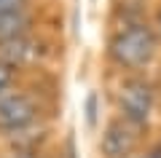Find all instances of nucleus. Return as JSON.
<instances>
[{
	"label": "nucleus",
	"mask_w": 161,
	"mask_h": 158,
	"mask_svg": "<svg viewBox=\"0 0 161 158\" xmlns=\"http://www.w3.org/2000/svg\"><path fill=\"white\" fill-rule=\"evenodd\" d=\"M156 19H158V35H161V8H158V16Z\"/></svg>",
	"instance_id": "9d476101"
},
{
	"label": "nucleus",
	"mask_w": 161,
	"mask_h": 158,
	"mask_svg": "<svg viewBox=\"0 0 161 158\" xmlns=\"http://www.w3.org/2000/svg\"><path fill=\"white\" fill-rule=\"evenodd\" d=\"M30 11V0H0V19Z\"/></svg>",
	"instance_id": "0eeeda50"
},
{
	"label": "nucleus",
	"mask_w": 161,
	"mask_h": 158,
	"mask_svg": "<svg viewBox=\"0 0 161 158\" xmlns=\"http://www.w3.org/2000/svg\"><path fill=\"white\" fill-rule=\"evenodd\" d=\"M40 118V105L30 91L8 89L0 94V134H19L35 126Z\"/></svg>",
	"instance_id": "7ed1b4c3"
},
{
	"label": "nucleus",
	"mask_w": 161,
	"mask_h": 158,
	"mask_svg": "<svg viewBox=\"0 0 161 158\" xmlns=\"http://www.w3.org/2000/svg\"><path fill=\"white\" fill-rule=\"evenodd\" d=\"M32 54V40L30 35L24 38H16V40H8V43H0V64L16 70L19 64H24Z\"/></svg>",
	"instance_id": "39448f33"
},
{
	"label": "nucleus",
	"mask_w": 161,
	"mask_h": 158,
	"mask_svg": "<svg viewBox=\"0 0 161 158\" xmlns=\"http://www.w3.org/2000/svg\"><path fill=\"white\" fill-rule=\"evenodd\" d=\"M30 30H32V19H30V14L3 16V19H0V43L24 38V35H30Z\"/></svg>",
	"instance_id": "423d86ee"
},
{
	"label": "nucleus",
	"mask_w": 161,
	"mask_h": 158,
	"mask_svg": "<svg viewBox=\"0 0 161 158\" xmlns=\"http://www.w3.org/2000/svg\"><path fill=\"white\" fill-rule=\"evenodd\" d=\"M11 80H14V70L6 67V64H0V94L11 89Z\"/></svg>",
	"instance_id": "6e6552de"
},
{
	"label": "nucleus",
	"mask_w": 161,
	"mask_h": 158,
	"mask_svg": "<svg viewBox=\"0 0 161 158\" xmlns=\"http://www.w3.org/2000/svg\"><path fill=\"white\" fill-rule=\"evenodd\" d=\"M115 102H118L121 118L129 121L132 126L142 129L150 121V113H153L156 105V91L153 83L142 75H126V78L118 83V94H115Z\"/></svg>",
	"instance_id": "f03ea898"
},
{
	"label": "nucleus",
	"mask_w": 161,
	"mask_h": 158,
	"mask_svg": "<svg viewBox=\"0 0 161 158\" xmlns=\"http://www.w3.org/2000/svg\"><path fill=\"white\" fill-rule=\"evenodd\" d=\"M108 54L121 70L140 73V70H145L156 59V54H158V35H156L153 27H148L145 22L124 24V27L110 38Z\"/></svg>",
	"instance_id": "f257e3e1"
},
{
	"label": "nucleus",
	"mask_w": 161,
	"mask_h": 158,
	"mask_svg": "<svg viewBox=\"0 0 161 158\" xmlns=\"http://www.w3.org/2000/svg\"><path fill=\"white\" fill-rule=\"evenodd\" d=\"M132 158H161V145L150 147L148 153H142V155H132Z\"/></svg>",
	"instance_id": "1a4fd4ad"
},
{
	"label": "nucleus",
	"mask_w": 161,
	"mask_h": 158,
	"mask_svg": "<svg viewBox=\"0 0 161 158\" xmlns=\"http://www.w3.org/2000/svg\"><path fill=\"white\" fill-rule=\"evenodd\" d=\"M137 126H132L129 121L115 118L105 126L102 139H99V150L105 158H132L134 150L140 145V134Z\"/></svg>",
	"instance_id": "20e7f679"
}]
</instances>
